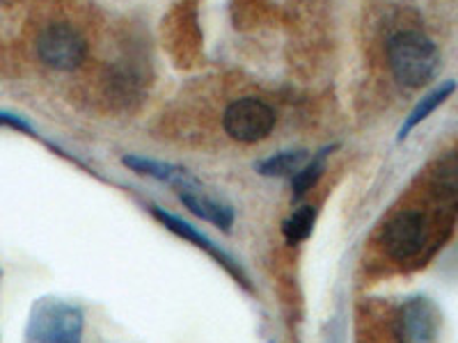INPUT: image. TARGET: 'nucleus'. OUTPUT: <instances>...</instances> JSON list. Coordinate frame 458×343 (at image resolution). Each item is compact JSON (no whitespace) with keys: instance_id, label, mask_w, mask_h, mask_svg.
I'll use <instances>...</instances> for the list:
<instances>
[{"instance_id":"nucleus-1","label":"nucleus","mask_w":458,"mask_h":343,"mask_svg":"<svg viewBox=\"0 0 458 343\" xmlns=\"http://www.w3.org/2000/svg\"><path fill=\"white\" fill-rule=\"evenodd\" d=\"M387 57H390L394 79L408 88L427 85L440 67L436 44L422 32L415 30L399 32V35L392 37L390 46H387Z\"/></svg>"},{"instance_id":"nucleus-2","label":"nucleus","mask_w":458,"mask_h":343,"mask_svg":"<svg viewBox=\"0 0 458 343\" xmlns=\"http://www.w3.org/2000/svg\"><path fill=\"white\" fill-rule=\"evenodd\" d=\"M30 339L37 343H79L83 334V314L64 302H39L30 318Z\"/></svg>"},{"instance_id":"nucleus-3","label":"nucleus","mask_w":458,"mask_h":343,"mask_svg":"<svg viewBox=\"0 0 458 343\" xmlns=\"http://www.w3.org/2000/svg\"><path fill=\"white\" fill-rule=\"evenodd\" d=\"M223 124L227 136H232L234 140L259 142L276 126V113L264 101L255 99V96H243L225 110Z\"/></svg>"},{"instance_id":"nucleus-4","label":"nucleus","mask_w":458,"mask_h":343,"mask_svg":"<svg viewBox=\"0 0 458 343\" xmlns=\"http://www.w3.org/2000/svg\"><path fill=\"white\" fill-rule=\"evenodd\" d=\"M427 245V220L420 211H399L383 229V250L394 261H408Z\"/></svg>"},{"instance_id":"nucleus-5","label":"nucleus","mask_w":458,"mask_h":343,"mask_svg":"<svg viewBox=\"0 0 458 343\" xmlns=\"http://www.w3.org/2000/svg\"><path fill=\"white\" fill-rule=\"evenodd\" d=\"M37 55L47 67L57 69V71H72L83 63V37L73 28L63 26V23L48 26L37 39Z\"/></svg>"},{"instance_id":"nucleus-6","label":"nucleus","mask_w":458,"mask_h":343,"mask_svg":"<svg viewBox=\"0 0 458 343\" xmlns=\"http://www.w3.org/2000/svg\"><path fill=\"white\" fill-rule=\"evenodd\" d=\"M149 211H151V215H154V218L161 220V224L167 229V231H172V234H177L179 238L188 240V243H193L195 247L204 250L208 256H214V259L218 261V264L223 265L225 271H227L229 275L234 277V280L239 281V284L243 286V289H250V284H248V277H245V272L241 271L239 264H236V261L232 259V256L227 255V252L220 250L218 245L211 243V240H208L207 236L199 234V231L193 227V224H188L186 220H182V218H179V215L167 213L165 208H161V206H149Z\"/></svg>"},{"instance_id":"nucleus-7","label":"nucleus","mask_w":458,"mask_h":343,"mask_svg":"<svg viewBox=\"0 0 458 343\" xmlns=\"http://www.w3.org/2000/svg\"><path fill=\"white\" fill-rule=\"evenodd\" d=\"M401 332L411 343H433L440 332V312L428 297H411L401 307Z\"/></svg>"},{"instance_id":"nucleus-8","label":"nucleus","mask_w":458,"mask_h":343,"mask_svg":"<svg viewBox=\"0 0 458 343\" xmlns=\"http://www.w3.org/2000/svg\"><path fill=\"white\" fill-rule=\"evenodd\" d=\"M126 167H131L138 174H145V177L158 179V181L172 183V186L182 188V190H195L199 186L198 177H193L191 172L183 170L179 165H172V163L163 161H151L145 156H124L122 158Z\"/></svg>"},{"instance_id":"nucleus-9","label":"nucleus","mask_w":458,"mask_h":343,"mask_svg":"<svg viewBox=\"0 0 458 343\" xmlns=\"http://www.w3.org/2000/svg\"><path fill=\"white\" fill-rule=\"evenodd\" d=\"M179 199H182V204L191 211V213L207 220V222L216 224L220 231H229L232 224H234V208L227 206V204L223 202H216V199L211 197H204L198 190H191V193L182 190V193H179Z\"/></svg>"},{"instance_id":"nucleus-10","label":"nucleus","mask_w":458,"mask_h":343,"mask_svg":"<svg viewBox=\"0 0 458 343\" xmlns=\"http://www.w3.org/2000/svg\"><path fill=\"white\" fill-rule=\"evenodd\" d=\"M433 197L447 208L458 211V151L447 154L431 172Z\"/></svg>"},{"instance_id":"nucleus-11","label":"nucleus","mask_w":458,"mask_h":343,"mask_svg":"<svg viewBox=\"0 0 458 343\" xmlns=\"http://www.w3.org/2000/svg\"><path fill=\"white\" fill-rule=\"evenodd\" d=\"M454 92H456V83H454V80H447V83L437 85L433 92H428L427 96H424V99L420 101L415 108H412V113L406 117V121H403V126H401V130H399V140H406L408 133H411L417 124H422L428 114L436 113V110L440 108V105H443Z\"/></svg>"},{"instance_id":"nucleus-12","label":"nucleus","mask_w":458,"mask_h":343,"mask_svg":"<svg viewBox=\"0 0 458 343\" xmlns=\"http://www.w3.org/2000/svg\"><path fill=\"white\" fill-rule=\"evenodd\" d=\"M308 161V151H280L276 156L257 163V172L261 177H293Z\"/></svg>"},{"instance_id":"nucleus-13","label":"nucleus","mask_w":458,"mask_h":343,"mask_svg":"<svg viewBox=\"0 0 458 343\" xmlns=\"http://www.w3.org/2000/svg\"><path fill=\"white\" fill-rule=\"evenodd\" d=\"M314 224H317V208L310 206V204H302L282 222V236H284L286 243L298 245L312 236Z\"/></svg>"},{"instance_id":"nucleus-14","label":"nucleus","mask_w":458,"mask_h":343,"mask_svg":"<svg viewBox=\"0 0 458 343\" xmlns=\"http://www.w3.org/2000/svg\"><path fill=\"white\" fill-rule=\"evenodd\" d=\"M333 149L335 146H326L323 151H318L317 158H312V161L305 163V167H302L298 174H293V181H292L293 197L301 199L302 195L310 193V190L317 186V181L321 179V174H323V167H326V158H328V154Z\"/></svg>"},{"instance_id":"nucleus-15","label":"nucleus","mask_w":458,"mask_h":343,"mask_svg":"<svg viewBox=\"0 0 458 343\" xmlns=\"http://www.w3.org/2000/svg\"><path fill=\"white\" fill-rule=\"evenodd\" d=\"M0 126H12V129H19V130H28L30 133V124L21 120V117H14V114H5L0 113Z\"/></svg>"}]
</instances>
